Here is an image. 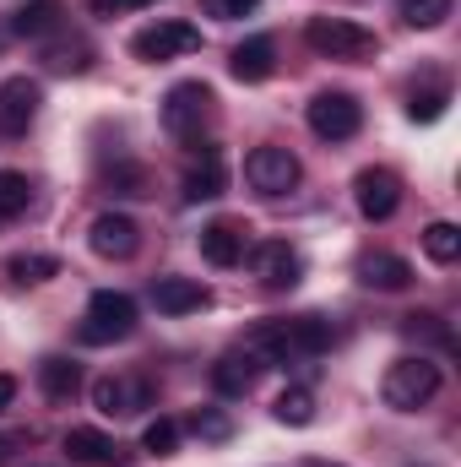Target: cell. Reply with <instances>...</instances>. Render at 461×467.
<instances>
[{
	"label": "cell",
	"mask_w": 461,
	"mask_h": 467,
	"mask_svg": "<svg viewBox=\"0 0 461 467\" xmlns=\"http://www.w3.org/2000/svg\"><path fill=\"white\" fill-rule=\"evenodd\" d=\"M136 321H141V310H136L130 294L98 288V294L87 299V316H82V343H93V348H104V343H125V337L136 332Z\"/></svg>",
	"instance_id": "obj_2"
},
{
	"label": "cell",
	"mask_w": 461,
	"mask_h": 467,
	"mask_svg": "<svg viewBox=\"0 0 461 467\" xmlns=\"http://www.w3.org/2000/svg\"><path fill=\"white\" fill-rule=\"evenodd\" d=\"M380 397H385V408H396V413H418V408H429V402L440 397V364H435L429 353H407V358H396V364L385 369V380H380Z\"/></svg>",
	"instance_id": "obj_1"
},
{
	"label": "cell",
	"mask_w": 461,
	"mask_h": 467,
	"mask_svg": "<svg viewBox=\"0 0 461 467\" xmlns=\"http://www.w3.org/2000/svg\"><path fill=\"white\" fill-rule=\"evenodd\" d=\"M27 202H33V185H27V174H16V169H0V218H16V213H27Z\"/></svg>",
	"instance_id": "obj_27"
},
{
	"label": "cell",
	"mask_w": 461,
	"mask_h": 467,
	"mask_svg": "<svg viewBox=\"0 0 461 467\" xmlns=\"http://www.w3.org/2000/svg\"><path fill=\"white\" fill-rule=\"evenodd\" d=\"M407 337H429V343H440V348H451V327H446L440 316H429V310H418V316H407Z\"/></svg>",
	"instance_id": "obj_32"
},
{
	"label": "cell",
	"mask_w": 461,
	"mask_h": 467,
	"mask_svg": "<svg viewBox=\"0 0 461 467\" xmlns=\"http://www.w3.org/2000/svg\"><path fill=\"white\" fill-rule=\"evenodd\" d=\"M358 283H364V288H374V294H402V288L413 283V266H407L402 255L374 250V255H364V261H358Z\"/></svg>",
	"instance_id": "obj_14"
},
{
	"label": "cell",
	"mask_w": 461,
	"mask_h": 467,
	"mask_svg": "<svg viewBox=\"0 0 461 467\" xmlns=\"http://www.w3.org/2000/svg\"><path fill=\"white\" fill-rule=\"evenodd\" d=\"M190 435H201V441L223 446V441L233 435V419L223 413V408H196V413H190Z\"/></svg>",
	"instance_id": "obj_29"
},
{
	"label": "cell",
	"mask_w": 461,
	"mask_h": 467,
	"mask_svg": "<svg viewBox=\"0 0 461 467\" xmlns=\"http://www.w3.org/2000/svg\"><path fill=\"white\" fill-rule=\"evenodd\" d=\"M358 125H364V109L353 93H315L310 99V130L321 141H347V136H358Z\"/></svg>",
	"instance_id": "obj_7"
},
{
	"label": "cell",
	"mask_w": 461,
	"mask_h": 467,
	"mask_svg": "<svg viewBox=\"0 0 461 467\" xmlns=\"http://www.w3.org/2000/svg\"><path fill=\"white\" fill-rule=\"evenodd\" d=\"M66 451H71V462H87V467L125 462V446H119L115 435H104V430H71L66 435Z\"/></svg>",
	"instance_id": "obj_16"
},
{
	"label": "cell",
	"mask_w": 461,
	"mask_h": 467,
	"mask_svg": "<svg viewBox=\"0 0 461 467\" xmlns=\"http://www.w3.org/2000/svg\"><path fill=\"white\" fill-rule=\"evenodd\" d=\"M250 266H255L261 288H293V283L304 277V261H299V250H293L288 239H261V244L250 250Z\"/></svg>",
	"instance_id": "obj_10"
},
{
	"label": "cell",
	"mask_w": 461,
	"mask_h": 467,
	"mask_svg": "<svg viewBox=\"0 0 461 467\" xmlns=\"http://www.w3.org/2000/svg\"><path fill=\"white\" fill-rule=\"evenodd\" d=\"M456 11V0H402V22L407 27H440Z\"/></svg>",
	"instance_id": "obj_28"
},
{
	"label": "cell",
	"mask_w": 461,
	"mask_h": 467,
	"mask_svg": "<svg viewBox=\"0 0 461 467\" xmlns=\"http://www.w3.org/2000/svg\"><path fill=\"white\" fill-rule=\"evenodd\" d=\"M11 451H16V441H0V462H5V457H11Z\"/></svg>",
	"instance_id": "obj_36"
},
{
	"label": "cell",
	"mask_w": 461,
	"mask_h": 467,
	"mask_svg": "<svg viewBox=\"0 0 461 467\" xmlns=\"http://www.w3.org/2000/svg\"><path fill=\"white\" fill-rule=\"evenodd\" d=\"M16 402V375H0V413Z\"/></svg>",
	"instance_id": "obj_35"
},
{
	"label": "cell",
	"mask_w": 461,
	"mask_h": 467,
	"mask_svg": "<svg viewBox=\"0 0 461 467\" xmlns=\"http://www.w3.org/2000/svg\"><path fill=\"white\" fill-rule=\"evenodd\" d=\"M87 244H93L104 261H130V255L141 250V229H136V218H125V213H98L93 229H87Z\"/></svg>",
	"instance_id": "obj_11"
},
{
	"label": "cell",
	"mask_w": 461,
	"mask_h": 467,
	"mask_svg": "<svg viewBox=\"0 0 461 467\" xmlns=\"http://www.w3.org/2000/svg\"><path fill=\"white\" fill-rule=\"evenodd\" d=\"M60 27V0H27L16 16H11V33H22V38H44V33H55Z\"/></svg>",
	"instance_id": "obj_22"
},
{
	"label": "cell",
	"mask_w": 461,
	"mask_h": 467,
	"mask_svg": "<svg viewBox=\"0 0 461 467\" xmlns=\"http://www.w3.org/2000/svg\"><path fill=\"white\" fill-rule=\"evenodd\" d=\"M304 38H310V49L326 55V60H369V55L380 49V38H374L369 27H358V22H347V16H310Z\"/></svg>",
	"instance_id": "obj_3"
},
{
	"label": "cell",
	"mask_w": 461,
	"mask_h": 467,
	"mask_svg": "<svg viewBox=\"0 0 461 467\" xmlns=\"http://www.w3.org/2000/svg\"><path fill=\"white\" fill-rule=\"evenodd\" d=\"M255 375H261V364H255V358H250L244 348L223 353V358L212 364V386H218L223 397H244V391L255 386Z\"/></svg>",
	"instance_id": "obj_20"
},
{
	"label": "cell",
	"mask_w": 461,
	"mask_h": 467,
	"mask_svg": "<svg viewBox=\"0 0 461 467\" xmlns=\"http://www.w3.org/2000/svg\"><path fill=\"white\" fill-rule=\"evenodd\" d=\"M446 104H451V93H446V88H424V93H413V99H407V115H413V119H440V115H446Z\"/></svg>",
	"instance_id": "obj_31"
},
{
	"label": "cell",
	"mask_w": 461,
	"mask_h": 467,
	"mask_svg": "<svg viewBox=\"0 0 461 467\" xmlns=\"http://www.w3.org/2000/svg\"><path fill=\"white\" fill-rule=\"evenodd\" d=\"M299 158L288 152V147H255L250 158H244V180H250V191H261V196H288L293 185H299Z\"/></svg>",
	"instance_id": "obj_6"
},
{
	"label": "cell",
	"mask_w": 461,
	"mask_h": 467,
	"mask_svg": "<svg viewBox=\"0 0 461 467\" xmlns=\"http://www.w3.org/2000/svg\"><path fill=\"white\" fill-rule=\"evenodd\" d=\"M282 327V343L293 358H315V353L332 348V321L326 316H293V321H277Z\"/></svg>",
	"instance_id": "obj_15"
},
{
	"label": "cell",
	"mask_w": 461,
	"mask_h": 467,
	"mask_svg": "<svg viewBox=\"0 0 461 467\" xmlns=\"http://www.w3.org/2000/svg\"><path fill=\"white\" fill-rule=\"evenodd\" d=\"M201 255L212 266H239L244 261V229L239 223H207L201 229Z\"/></svg>",
	"instance_id": "obj_21"
},
{
	"label": "cell",
	"mask_w": 461,
	"mask_h": 467,
	"mask_svg": "<svg viewBox=\"0 0 461 467\" xmlns=\"http://www.w3.org/2000/svg\"><path fill=\"white\" fill-rule=\"evenodd\" d=\"M190 49H201V27H190V22H152V27H141V33L130 38V55L147 60V66L179 60V55H190Z\"/></svg>",
	"instance_id": "obj_5"
},
{
	"label": "cell",
	"mask_w": 461,
	"mask_h": 467,
	"mask_svg": "<svg viewBox=\"0 0 461 467\" xmlns=\"http://www.w3.org/2000/svg\"><path fill=\"white\" fill-rule=\"evenodd\" d=\"M152 305L163 316H190V310H207L212 305V288L196 283V277H158L152 283Z\"/></svg>",
	"instance_id": "obj_13"
},
{
	"label": "cell",
	"mask_w": 461,
	"mask_h": 467,
	"mask_svg": "<svg viewBox=\"0 0 461 467\" xmlns=\"http://www.w3.org/2000/svg\"><path fill=\"white\" fill-rule=\"evenodd\" d=\"M353 202H358V213H364L369 223H385V218H396V207H402V180H396L391 169H358Z\"/></svg>",
	"instance_id": "obj_8"
},
{
	"label": "cell",
	"mask_w": 461,
	"mask_h": 467,
	"mask_svg": "<svg viewBox=\"0 0 461 467\" xmlns=\"http://www.w3.org/2000/svg\"><path fill=\"white\" fill-rule=\"evenodd\" d=\"M229 71L239 77V82H266V77L277 71V44H271L266 33H261V38H244V44L233 49Z\"/></svg>",
	"instance_id": "obj_18"
},
{
	"label": "cell",
	"mask_w": 461,
	"mask_h": 467,
	"mask_svg": "<svg viewBox=\"0 0 461 467\" xmlns=\"http://www.w3.org/2000/svg\"><path fill=\"white\" fill-rule=\"evenodd\" d=\"M207 115H212V88L207 82H174L169 88V99H163V130L169 136L196 141Z\"/></svg>",
	"instance_id": "obj_4"
},
{
	"label": "cell",
	"mask_w": 461,
	"mask_h": 467,
	"mask_svg": "<svg viewBox=\"0 0 461 467\" xmlns=\"http://www.w3.org/2000/svg\"><path fill=\"white\" fill-rule=\"evenodd\" d=\"M261 0H201V11L207 16H218V22H239V16H250Z\"/></svg>",
	"instance_id": "obj_33"
},
{
	"label": "cell",
	"mask_w": 461,
	"mask_h": 467,
	"mask_svg": "<svg viewBox=\"0 0 461 467\" xmlns=\"http://www.w3.org/2000/svg\"><path fill=\"white\" fill-rule=\"evenodd\" d=\"M38 104H44V88L38 82H27V77H11L5 88H0V130L5 136H22L33 115H38Z\"/></svg>",
	"instance_id": "obj_12"
},
{
	"label": "cell",
	"mask_w": 461,
	"mask_h": 467,
	"mask_svg": "<svg viewBox=\"0 0 461 467\" xmlns=\"http://www.w3.org/2000/svg\"><path fill=\"white\" fill-rule=\"evenodd\" d=\"M141 446H147L152 457H174V446H179V424H174V419H152V424L141 430Z\"/></svg>",
	"instance_id": "obj_30"
},
{
	"label": "cell",
	"mask_w": 461,
	"mask_h": 467,
	"mask_svg": "<svg viewBox=\"0 0 461 467\" xmlns=\"http://www.w3.org/2000/svg\"><path fill=\"white\" fill-rule=\"evenodd\" d=\"M93 408H98L104 419L147 413V408H152V386L136 380V375H104V380H93Z\"/></svg>",
	"instance_id": "obj_9"
},
{
	"label": "cell",
	"mask_w": 461,
	"mask_h": 467,
	"mask_svg": "<svg viewBox=\"0 0 461 467\" xmlns=\"http://www.w3.org/2000/svg\"><path fill=\"white\" fill-rule=\"evenodd\" d=\"M93 16H125V11H141V5H158V0H87Z\"/></svg>",
	"instance_id": "obj_34"
},
{
	"label": "cell",
	"mask_w": 461,
	"mask_h": 467,
	"mask_svg": "<svg viewBox=\"0 0 461 467\" xmlns=\"http://www.w3.org/2000/svg\"><path fill=\"white\" fill-rule=\"evenodd\" d=\"M5 272H11V283H49V277H60V261L55 255H11L5 261Z\"/></svg>",
	"instance_id": "obj_25"
},
{
	"label": "cell",
	"mask_w": 461,
	"mask_h": 467,
	"mask_svg": "<svg viewBox=\"0 0 461 467\" xmlns=\"http://www.w3.org/2000/svg\"><path fill=\"white\" fill-rule=\"evenodd\" d=\"M424 255L440 261V266H451L461 255V229L456 223H429V229H424Z\"/></svg>",
	"instance_id": "obj_24"
},
{
	"label": "cell",
	"mask_w": 461,
	"mask_h": 467,
	"mask_svg": "<svg viewBox=\"0 0 461 467\" xmlns=\"http://www.w3.org/2000/svg\"><path fill=\"white\" fill-rule=\"evenodd\" d=\"M104 185H109L115 196H152V174H147L141 163H115V169L104 174Z\"/></svg>",
	"instance_id": "obj_26"
},
{
	"label": "cell",
	"mask_w": 461,
	"mask_h": 467,
	"mask_svg": "<svg viewBox=\"0 0 461 467\" xmlns=\"http://www.w3.org/2000/svg\"><path fill=\"white\" fill-rule=\"evenodd\" d=\"M38 386H44L49 402H71V397L82 391V364L66 358V353H49V358L38 364Z\"/></svg>",
	"instance_id": "obj_19"
},
{
	"label": "cell",
	"mask_w": 461,
	"mask_h": 467,
	"mask_svg": "<svg viewBox=\"0 0 461 467\" xmlns=\"http://www.w3.org/2000/svg\"><path fill=\"white\" fill-rule=\"evenodd\" d=\"M223 185H229L223 152H218V147H207V152H201V163L185 174V185H179V191H185V202H218V196H223Z\"/></svg>",
	"instance_id": "obj_17"
},
{
	"label": "cell",
	"mask_w": 461,
	"mask_h": 467,
	"mask_svg": "<svg viewBox=\"0 0 461 467\" xmlns=\"http://www.w3.org/2000/svg\"><path fill=\"white\" fill-rule=\"evenodd\" d=\"M271 413H277V424H293V430H304V424H315V397H310L304 386H288V391L271 402Z\"/></svg>",
	"instance_id": "obj_23"
}]
</instances>
